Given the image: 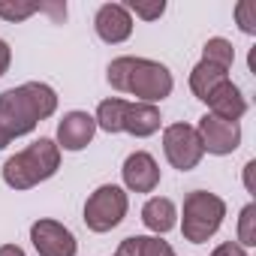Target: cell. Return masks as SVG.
I'll list each match as a JSON object with an SVG mask.
<instances>
[{
  "mask_svg": "<svg viewBox=\"0 0 256 256\" xmlns=\"http://www.w3.org/2000/svg\"><path fill=\"white\" fill-rule=\"evenodd\" d=\"M58 108V94L42 82H28L22 88L0 94V148L16 136H28L34 126L52 118Z\"/></svg>",
  "mask_w": 256,
  "mask_h": 256,
  "instance_id": "cell-1",
  "label": "cell"
},
{
  "mask_svg": "<svg viewBox=\"0 0 256 256\" xmlns=\"http://www.w3.org/2000/svg\"><path fill=\"white\" fill-rule=\"evenodd\" d=\"M60 166V148L52 139H40L22 154L4 163V181L16 190H30L40 181H48Z\"/></svg>",
  "mask_w": 256,
  "mask_h": 256,
  "instance_id": "cell-2",
  "label": "cell"
},
{
  "mask_svg": "<svg viewBox=\"0 0 256 256\" xmlns=\"http://www.w3.org/2000/svg\"><path fill=\"white\" fill-rule=\"evenodd\" d=\"M223 217H226V205H223L220 196H214L208 190H193L184 199V223H181V232H184L187 241L202 244V241H208L220 229Z\"/></svg>",
  "mask_w": 256,
  "mask_h": 256,
  "instance_id": "cell-3",
  "label": "cell"
},
{
  "mask_svg": "<svg viewBox=\"0 0 256 256\" xmlns=\"http://www.w3.org/2000/svg\"><path fill=\"white\" fill-rule=\"evenodd\" d=\"M126 94H136L142 102L154 106L157 100H166L172 94V72L157 60L133 58L130 76H126Z\"/></svg>",
  "mask_w": 256,
  "mask_h": 256,
  "instance_id": "cell-4",
  "label": "cell"
},
{
  "mask_svg": "<svg viewBox=\"0 0 256 256\" xmlns=\"http://www.w3.org/2000/svg\"><path fill=\"white\" fill-rule=\"evenodd\" d=\"M126 214V193L114 184H102L90 193L84 202V223L90 232H108L114 229Z\"/></svg>",
  "mask_w": 256,
  "mask_h": 256,
  "instance_id": "cell-5",
  "label": "cell"
},
{
  "mask_svg": "<svg viewBox=\"0 0 256 256\" xmlns=\"http://www.w3.org/2000/svg\"><path fill=\"white\" fill-rule=\"evenodd\" d=\"M163 151L169 157V163L181 172H190L199 166L202 160V142H199V133L193 130L190 124H172L166 126V133H163Z\"/></svg>",
  "mask_w": 256,
  "mask_h": 256,
  "instance_id": "cell-6",
  "label": "cell"
},
{
  "mask_svg": "<svg viewBox=\"0 0 256 256\" xmlns=\"http://www.w3.org/2000/svg\"><path fill=\"white\" fill-rule=\"evenodd\" d=\"M199 142H202V151L208 154H232L238 145H241V126L235 120H223L217 114H205L199 118Z\"/></svg>",
  "mask_w": 256,
  "mask_h": 256,
  "instance_id": "cell-7",
  "label": "cell"
},
{
  "mask_svg": "<svg viewBox=\"0 0 256 256\" xmlns=\"http://www.w3.org/2000/svg\"><path fill=\"white\" fill-rule=\"evenodd\" d=\"M30 241L40 256H76V235L58 220H36L30 226Z\"/></svg>",
  "mask_w": 256,
  "mask_h": 256,
  "instance_id": "cell-8",
  "label": "cell"
},
{
  "mask_svg": "<svg viewBox=\"0 0 256 256\" xmlns=\"http://www.w3.org/2000/svg\"><path fill=\"white\" fill-rule=\"evenodd\" d=\"M96 133V120L88 112H70L58 124V148L64 151H82Z\"/></svg>",
  "mask_w": 256,
  "mask_h": 256,
  "instance_id": "cell-9",
  "label": "cell"
},
{
  "mask_svg": "<svg viewBox=\"0 0 256 256\" xmlns=\"http://www.w3.org/2000/svg\"><path fill=\"white\" fill-rule=\"evenodd\" d=\"M120 172H124V184L130 187L133 193H151V190L160 184V166H157L154 157L145 154V151L130 154Z\"/></svg>",
  "mask_w": 256,
  "mask_h": 256,
  "instance_id": "cell-10",
  "label": "cell"
},
{
  "mask_svg": "<svg viewBox=\"0 0 256 256\" xmlns=\"http://www.w3.org/2000/svg\"><path fill=\"white\" fill-rule=\"evenodd\" d=\"M94 28H96L102 42L114 46V42H124L133 34V18H130L124 4H106V6H100V12L94 18Z\"/></svg>",
  "mask_w": 256,
  "mask_h": 256,
  "instance_id": "cell-11",
  "label": "cell"
},
{
  "mask_svg": "<svg viewBox=\"0 0 256 256\" xmlns=\"http://www.w3.org/2000/svg\"><path fill=\"white\" fill-rule=\"evenodd\" d=\"M160 130V112L157 106L151 102H126V112H124V133L130 136H154Z\"/></svg>",
  "mask_w": 256,
  "mask_h": 256,
  "instance_id": "cell-12",
  "label": "cell"
},
{
  "mask_svg": "<svg viewBox=\"0 0 256 256\" xmlns=\"http://www.w3.org/2000/svg\"><path fill=\"white\" fill-rule=\"evenodd\" d=\"M205 102L211 106V114H217V118H223V120H235V124H238V118L247 112V102H244L241 90H238L232 82H223Z\"/></svg>",
  "mask_w": 256,
  "mask_h": 256,
  "instance_id": "cell-13",
  "label": "cell"
},
{
  "mask_svg": "<svg viewBox=\"0 0 256 256\" xmlns=\"http://www.w3.org/2000/svg\"><path fill=\"white\" fill-rule=\"evenodd\" d=\"M226 72H229V70H223V66H217V64H211V60H199L196 70L190 72V90L205 102L223 82H229Z\"/></svg>",
  "mask_w": 256,
  "mask_h": 256,
  "instance_id": "cell-14",
  "label": "cell"
},
{
  "mask_svg": "<svg viewBox=\"0 0 256 256\" xmlns=\"http://www.w3.org/2000/svg\"><path fill=\"white\" fill-rule=\"evenodd\" d=\"M175 217H178V214H175L172 199H163V196L148 199L145 208H142V220H145V226H148L151 232H157V235L175 229Z\"/></svg>",
  "mask_w": 256,
  "mask_h": 256,
  "instance_id": "cell-15",
  "label": "cell"
},
{
  "mask_svg": "<svg viewBox=\"0 0 256 256\" xmlns=\"http://www.w3.org/2000/svg\"><path fill=\"white\" fill-rule=\"evenodd\" d=\"M118 256H175V250L151 235H133V238H124Z\"/></svg>",
  "mask_w": 256,
  "mask_h": 256,
  "instance_id": "cell-16",
  "label": "cell"
},
{
  "mask_svg": "<svg viewBox=\"0 0 256 256\" xmlns=\"http://www.w3.org/2000/svg\"><path fill=\"white\" fill-rule=\"evenodd\" d=\"M124 112H126V100H102L96 108V126H102L106 133H124Z\"/></svg>",
  "mask_w": 256,
  "mask_h": 256,
  "instance_id": "cell-17",
  "label": "cell"
},
{
  "mask_svg": "<svg viewBox=\"0 0 256 256\" xmlns=\"http://www.w3.org/2000/svg\"><path fill=\"white\" fill-rule=\"evenodd\" d=\"M202 60H211V64H217V66L229 70V66H232V60H235V48H232V42H229V40L214 36V40H208V42H205V54H202Z\"/></svg>",
  "mask_w": 256,
  "mask_h": 256,
  "instance_id": "cell-18",
  "label": "cell"
},
{
  "mask_svg": "<svg viewBox=\"0 0 256 256\" xmlns=\"http://www.w3.org/2000/svg\"><path fill=\"white\" fill-rule=\"evenodd\" d=\"M253 223H256V205H247L244 211H241V220H238V247H253L256 244V229H253Z\"/></svg>",
  "mask_w": 256,
  "mask_h": 256,
  "instance_id": "cell-19",
  "label": "cell"
},
{
  "mask_svg": "<svg viewBox=\"0 0 256 256\" xmlns=\"http://www.w3.org/2000/svg\"><path fill=\"white\" fill-rule=\"evenodd\" d=\"M130 64H133V58H114V60L108 64L106 78H108V84H112L114 90H126V76H130Z\"/></svg>",
  "mask_w": 256,
  "mask_h": 256,
  "instance_id": "cell-20",
  "label": "cell"
},
{
  "mask_svg": "<svg viewBox=\"0 0 256 256\" xmlns=\"http://www.w3.org/2000/svg\"><path fill=\"white\" fill-rule=\"evenodd\" d=\"M36 10H42L40 4H0V16L6 22H18V18H28L34 16Z\"/></svg>",
  "mask_w": 256,
  "mask_h": 256,
  "instance_id": "cell-21",
  "label": "cell"
},
{
  "mask_svg": "<svg viewBox=\"0 0 256 256\" xmlns=\"http://www.w3.org/2000/svg\"><path fill=\"white\" fill-rule=\"evenodd\" d=\"M235 16H238V28H241L244 34H256V4H253V0L238 4Z\"/></svg>",
  "mask_w": 256,
  "mask_h": 256,
  "instance_id": "cell-22",
  "label": "cell"
},
{
  "mask_svg": "<svg viewBox=\"0 0 256 256\" xmlns=\"http://www.w3.org/2000/svg\"><path fill=\"white\" fill-rule=\"evenodd\" d=\"M136 12V16H142L145 22H154V18H160L163 16V10H166V4L163 0H157V4H136V0H130V4H126V12Z\"/></svg>",
  "mask_w": 256,
  "mask_h": 256,
  "instance_id": "cell-23",
  "label": "cell"
},
{
  "mask_svg": "<svg viewBox=\"0 0 256 256\" xmlns=\"http://www.w3.org/2000/svg\"><path fill=\"white\" fill-rule=\"evenodd\" d=\"M211 256H247V253H244V247H238L235 241H226V244H220Z\"/></svg>",
  "mask_w": 256,
  "mask_h": 256,
  "instance_id": "cell-24",
  "label": "cell"
},
{
  "mask_svg": "<svg viewBox=\"0 0 256 256\" xmlns=\"http://www.w3.org/2000/svg\"><path fill=\"white\" fill-rule=\"evenodd\" d=\"M10 60H12V52H10V46L4 40H0V76L10 70Z\"/></svg>",
  "mask_w": 256,
  "mask_h": 256,
  "instance_id": "cell-25",
  "label": "cell"
},
{
  "mask_svg": "<svg viewBox=\"0 0 256 256\" xmlns=\"http://www.w3.org/2000/svg\"><path fill=\"white\" fill-rule=\"evenodd\" d=\"M0 256H24V250L16 247V244H4V247H0Z\"/></svg>",
  "mask_w": 256,
  "mask_h": 256,
  "instance_id": "cell-26",
  "label": "cell"
},
{
  "mask_svg": "<svg viewBox=\"0 0 256 256\" xmlns=\"http://www.w3.org/2000/svg\"><path fill=\"white\" fill-rule=\"evenodd\" d=\"M253 169H256V163H247L244 166V184H247L250 193H253Z\"/></svg>",
  "mask_w": 256,
  "mask_h": 256,
  "instance_id": "cell-27",
  "label": "cell"
},
{
  "mask_svg": "<svg viewBox=\"0 0 256 256\" xmlns=\"http://www.w3.org/2000/svg\"><path fill=\"white\" fill-rule=\"evenodd\" d=\"M114 256H118V253H114Z\"/></svg>",
  "mask_w": 256,
  "mask_h": 256,
  "instance_id": "cell-28",
  "label": "cell"
}]
</instances>
